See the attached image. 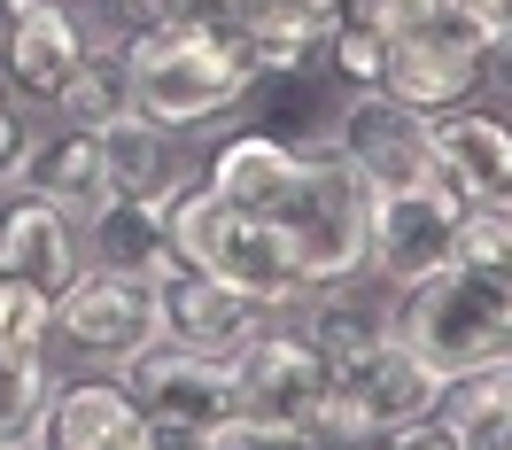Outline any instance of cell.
Masks as SVG:
<instances>
[{"label": "cell", "mask_w": 512, "mask_h": 450, "mask_svg": "<svg viewBox=\"0 0 512 450\" xmlns=\"http://www.w3.org/2000/svg\"><path fill=\"white\" fill-rule=\"evenodd\" d=\"M117 63H125L132 109L187 140L241 117L256 94L249 47L233 24H132V32H117Z\"/></svg>", "instance_id": "1"}, {"label": "cell", "mask_w": 512, "mask_h": 450, "mask_svg": "<svg viewBox=\"0 0 512 450\" xmlns=\"http://www.w3.org/2000/svg\"><path fill=\"white\" fill-rule=\"evenodd\" d=\"M373 179L357 171L334 140H303V179H295L288 210H280V241H288L295 272H303V288H350L365 280V264H373Z\"/></svg>", "instance_id": "2"}, {"label": "cell", "mask_w": 512, "mask_h": 450, "mask_svg": "<svg viewBox=\"0 0 512 450\" xmlns=\"http://www.w3.org/2000/svg\"><path fill=\"white\" fill-rule=\"evenodd\" d=\"M396 342H412L443 381L512 357V288L481 264L450 257L443 272H427L396 295Z\"/></svg>", "instance_id": "3"}, {"label": "cell", "mask_w": 512, "mask_h": 450, "mask_svg": "<svg viewBox=\"0 0 512 450\" xmlns=\"http://www.w3.org/2000/svg\"><path fill=\"white\" fill-rule=\"evenodd\" d=\"M171 241H179V264L194 272H210L225 288H241L249 303H264L272 319H295L303 311V272H295L288 241H280V225L256 218V210H233L218 194L194 179L179 202H171Z\"/></svg>", "instance_id": "4"}, {"label": "cell", "mask_w": 512, "mask_h": 450, "mask_svg": "<svg viewBox=\"0 0 512 450\" xmlns=\"http://www.w3.org/2000/svg\"><path fill=\"white\" fill-rule=\"evenodd\" d=\"M125 388L140 396V412H148V435L249 450L233 357H202V350H179V342H156V350H140L125 365Z\"/></svg>", "instance_id": "5"}, {"label": "cell", "mask_w": 512, "mask_h": 450, "mask_svg": "<svg viewBox=\"0 0 512 450\" xmlns=\"http://www.w3.org/2000/svg\"><path fill=\"white\" fill-rule=\"evenodd\" d=\"M233 381H241V419H249V450H295V427L311 419L326 396L334 365L295 319H264L233 350Z\"/></svg>", "instance_id": "6"}, {"label": "cell", "mask_w": 512, "mask_h": 450, "mask_svg": "<svg viewBox=\"0 0 512 450\" xmlns=\"http://www.w3.org/2000/svg\"><path fill=\"white\" fill-rule=\"evenodd\" d=\"M163 342V311L148 280H125V272H101V264H78L63 288H55V350H70L78 365H101V373H125L140 350Z\"/></svg>", "instance_id": "7"}, {"label": "cell", "mask_w": 512, "mask_h": 450, "mask_svg": "<svg viewBox=\"0 0 512 450\" xmlns=\"http://www.w3.org/2000/svg\"><path fill=\"white\" fill-rule=\"evenodd\" d=\"M101 39H109V24L94 16V0H32L0 32V86L24 109H47Z\"/></svg>", "instance_id": "8"}, {"label": "cell", "mask_w": 512, "mask_h": 450, "mask_svg": "<svg viewBox=\"0 0 512 450\" xmlns=\"http://www.w3.org/2000/svg\"><path fill=\"white\" fill-rule=\"evenodd\" d=\"M458 225H466V202L443 187V179H419V187H381L373 194V280L381 288H412L427 272H443L458 257Z\"/></svg>", "instance_id": "9"}, {"label": "cell", "mask_w": 512, "mask_h": 450, "mask_svg": "<svg viewBox=\"0 0 512 450\" xmlns=\"http://www.w3.org/2000/svg\"><path fill=\"white\" fill-rule=\"evenodd\" d=\"M489 86H497V63H489V32H474V24H443V16H427L419 32L388 39L381 94L412 101L419 117L458 109V101L489 94Z\"/></svg>", "instance_id": "10"}, {"label": "cell", "mask_w": 512, "mask_h": 450, "mask_svg": "<svg viewBox=\"0 0 512 450\" xmlns=\"http://www.w3.org/2000/svg\"><path fill=\"white\" fill-rule=\"evenodd\" d=\"M427 156L466 210H505L512 202V109L497 94H474L458 109L427 117Z\"/></svg>", "instance_id": "11"}, {"label": "cell", "mask_w": 512, "mask_h": 450, "mask_svg": "<svg viewBox=\"0 0 512 450\" xmlns=\"http://www.w3.org/2000/svg\"><path fill=\"white\" fill-rule=\"evenodd\" d=\"M326 140L373 179V187H419L435 179V156H427V117L396 94H342V109L326 117Z\"/></svg>", "instance_id": "12"}, {"label": "cell", "mask_w": 512, "mask_h": 450, "mask_svg": "<svg viewBox=\"0 0 512 450\" xmlns=\"http://www.w3.org/2000/svg\"><path fill=\"white\" fill-rule=\"evenodd\" d=\"M101 140V171H109V194H132V202H179V194L202 179V163H194L187 132L156 125V117H140V109H125V117H109V125L94 132Z\"/></svg>", "instance_id": "13"}, {"label": "cell", "mask_w": 512, "mask_h": 450, "mask_svg": "<svg viewBox=\"0 0 512 450\" xmlns=\"http://www.w3.org/2000/svg\"><path fill=\"white\" fill-rule=\"evenodd\" d=\"M156 311H163V342L202 350V357H233L256 326L272 319L264 303H249L241 288H225V280L194 272V264H179L171 280H156Z\"/></svg>", "instance_id": "14"}, {"label": "cell", "mask_w": 512, "mask_h": 450, "mask_svg": "<svg viewBox=\"0 0 512 450\" xmlns=\"http://www.w3.org/2000/svg\"><path fill=\"white\" fill-rule=\"evenodd\" d=\"M295 179H303V140L288 132H225L218 148L202 156V187L233 202V210H256V218H280L288 210Z\"/></svg>", "instance_id": "15"}, {"label": "cell", "mask_w": 512, "mask_h": 450, "mask_svg": "<svg viewBox=\"0 0 512 450\" xmlns=\"http://www.w3.org/2000/svg\"><path fill=\"white\" fill-rule=\"evenodd\" d=\"M148 412L125 388V373H78V381L55 388V412H47V435L39 450H148Z\"/></svg>", "instance_id": "16"}, {"label": "cell", "mask_w": 512, "mask_h": 450, "mask_svg": "<svg viewBox=\"0 0 512 450\" xmlns=\"http://www.w3.org/2000/svg\"><path fill=\"white\" fill-rule=\"evenodd\" d=\"M0 187H24L39 194V202H55L63 218H94L101 202H109V171H101V140L78 125H47L24 140V156H16V171L0 179Z\"/></svg>", "instance_id": "17"}, {"label": "cell", "mask_w": 512, "mask_h": 450, "mask_svg": "<svg viewBox=\"0 0 512 450\" xmlns=\"http://www.w3.org/2000/svg\"><path fill=\"white\" fill-rule=\"evenodd\" d=\"M78 241H86V264L125 272V280H148V288L179 272V241H171V210H163V202L109 194L94 218L78 225Z\"/></svg>", "instance_id": "18"}, {"label": "cell", "mask_w": 512, "mask_h": 450, "mask_svg": "<svg viewBox=\"0 0 512 450\" xmlns=\"http://www.w3.org/2000/svg\"><path fill=\"white\" fill-rule=\"evenodd\" d=\"M78 264H86L78 218H63L55 202H39L24 187H0V272H16V280L55 295Z\"/></svg>", "instance_id": "19"}, {"label": "cell", "mask_w": 512, "mask_h": 450, "mask_svg": "<svg viewBox=\"0 0 512 450\" xmlns=\"http://www.w3.org/2000/svg\"><path fill=\"white\" fill-rule=\"evenodd\" d=\"M334 16H342V8H303V0H241L233 32H241V47H249L256 86H264V78H280V86L319 78V55H326Z\"/></svg>", "instance_id": "20"}, {"label": "cell", "mask_w": 512, "mask_h": 450, "mask_svg": "<svg viewBox=\"0 0 512 450\" xmlns=\"http://www.w3.org/2000/svg\"><path fill=\"white\" fill-rule=\"evenodd\" d=\"M295 326L319 342V357L334 373H350L357 357H373L381 342H396V288H381L373 272L350 280V288H319V295H303Z\"/></svg>", "instance_id": "21"}, {"label": "cell", "mask_w": 512, "mask_h": 450, "mask_svg": "<svg viewBox=\"0 0 512 450\" xmlns=\"http://www.w3.org/2000/svg\"><path fill=\"white\" fill-rule=\"evenodd\" d=\"M334 381L365 404V419H373L381 435H396V427H412V419H427V412H443V388H450L412 342H381L373 357H357L350 373H334Z\"/></svg>", "instance_id": "22"}, {"label": "cell", "mask_w": 512, "mask_h": 450, "mask_svg": "<svg viewBox=\"0 0 512 450\" xmlns=\"http://www.w3.org/2000/svg\"><path fill=\"white\" fill-rule=\"evenodd\" d=\"M55 388L63 373L47 365V350H0V450H39Z\"/></svg>", "instance_id": "23"}, {"label": "cell", "mask_w": 512, "mask_h": 450, "mask_svg": "<svg viewBox=\"0 0 512 450\" xmlns=\"http://www.w3.org/2000/svg\"><path fill=\"white\" fill-rule=\"evenodd\" d=\"M132 94H125V63H117V39H101L86 63L70 70V86L47 101V117L55 125H78V132H101L109 117H125Z\"/></svg>", "instance_id": "24"}, {"label": "cell", "mask_w": 512, "mask_h": 450, "mask_svg": "<svg viewBox=\"0 0 512 450\" xmlns=\"http://www.w3.org/2000/svg\"><path fill=\"white\" fill-rule=\"evenodd\" d=\"M388 70V32H373V24H357L350 8L334 16V32H326V55H319V78H334L342 94H373Z\"/></svg>", "instance_id": "25"}, {"label": "cell", "mask_w": 512, "mask_h": 450, "mask_svg": "<svg viewBox=\"0 0 512 450\" xmlns=\"http://www.w3.org/2000/svg\"><path fill=\"white\" fill-rule=\"evenodd\" d=\"M381 443V427L365 419V404H357L342 381H326V396L311 404V419L295 427V450H373Z\"/></svg>", "instance_id": "26"}, {"label": "cell", "mask_w": 512, "mask_h": 450, "mask_svg": "<svg viewBox=\"0 0 512 450\" xmlns=\"http://www.w3.org/2000/svg\"><path fill=\"white\" fill-rule=\"evenodd\" d=\"M458 264H481V272H497L512 288V202L505 210H466V225H458Z\"/></svg>", "instance_id": "27"}, {"label": "cell", "mask_w": 512, "mask_h": 450, "mask_svg": "<svg viewBox=\"0 0 512 450\" xmlns=\"http://www.w3.org/2000/svg\"><path fill=\"white\" fill-rule=\"evenodd\" d=\"M357 24H373V32H388V39H404V32H419L427 16H435V0H342Z\"/></svg>", "instance_id": "28"}, {"label": "cell", "mask_w": 512, "mask_h": 450, "mask_svg": "<svg viewBox=\"0 0 512 450\" xmlns=\"http://www.w3.org/2000/svg\"><path fill=\"white\" fill-rule=\"evenodd\" d=\"M373 450H466V435L450 427L443 412H427V419H412V427H396V435H381Z\"/></svg>", "instance_id": "29"}, {"label": "cell", "mask_w": 512, "mask_h": 450, "mask_svg": "<svg viewBox=\"0 0 512 450\" xmlns=\"http://www.w3.org/2000/svg\"><path fill=\"white\" fill-rule=\"evenodd\" d=\"M24 140H32V117H24V101L0 86V179L16 171V156H24Z\"/></svg>", "instance_id": "30"}, {"label": "cell", "mask_w": 512, "mask_h": 450, "mask_svg": "<svg viewBox=\"0 0 512 450\" xmlns=\"http://www.w3.org/2000/svg\"><path fill=\"white\" fill-rule=\"evenodd\" d=\"M489 63H497V86L512 78V0H497V16H489ZM489 86V94H497Z\"/></svg>", "instance_id": "31"}, {"label": "cell", "mask_w": 512, "mask_h": 450, "mask_svg": "<svg viewBox=\"0 0 512 450\" xmlns=\"http://www.w3.org/2000/svg\"><path fill=\"white\" fill-rule=\"evenodd\" d=\"M148 450H218V443H179V435H156Z\"/></svg>", "instance_id": "32"}, {"label": "cell", "mask_w": 512, "mask_h": 450, "mask_svg": "<svg viewBox=\"0 0 512 450\" xmlns=\"http://www.w3.org/2000/svg\"><path fill=\"white\" fill-rule=\"evenodd\" d=\"M8 16H16V0H0V32H8Z\"/></svg>", "instance_id": "33"}, {"label": "cell", "mask_w": 512, "mask_h": 450, "mask_svg": "<svg viewBox=\"0 0 512 450\" xmlns=\"http://www.w3.org/2000/svg\"><path fill=\"white\" fill-rule=\"evenodd\" d=\"M497 101H505V109H512V78H505V86H497Z\"/></svg>", "instance_id": "34"}, {"label": "cell", "mask_w": 512, "mask_h": 450, "mask_svg": "<svg viewBox=\"0 0 512 450\" xmlns=\"http://www.w3.org/2000/svg\"><path fill=\"white\" fill-rule=\"evenodd\" d=\"M16 8H32V0H16Z\"/></svg>", "instance_id": "35"}]
</instances>
